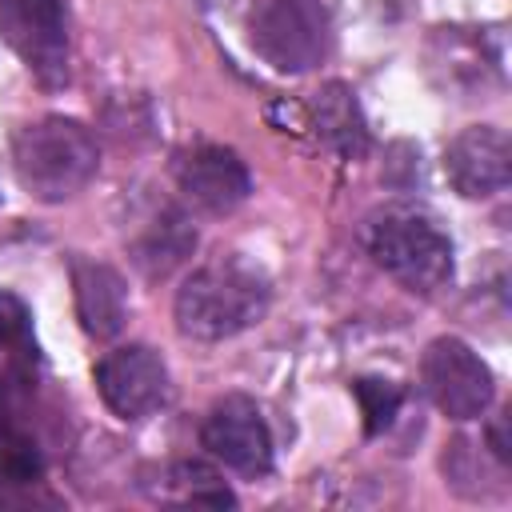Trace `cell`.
Segmentation results:
<instances>
[{
    "label": "cell",
    "instance_id": "1",
    "mask_svg": "<svg viewBox=\"0 0 512 512\" xmlns=\"http://www.w3.org/2000/svg\"><path fill=\"white\" fill-rule=\"evenodd\" d=\"M268 276L240 260V256H220L204 268H196L180 292H176V328L188 336V340H204V344H216V340H232L240 336L244 328L260 324V316L268 312Z\"/></svg>",
    "mask_w": 512,
    "mask_h": 512
},
{
    "label": "cell",
    "instance_id": "2",
    "mask_svg": "<svg viewBox=\"0 0 512 512\" xmlns=\"http://www.w3.org/2000/svg\"><path fill=\"white\" fill-rule=\"evenodd\" d=\"M12 168L28 196L44 204L72 200L100 168L96 136L72 116H40L12 136Z\"/></svg>",
    "mask_w": 512,
    "mask_h": 512
},
{
    "label": "cell",
    "instance_id": "3",
    "mask_svg": "<svg viewBox=\"0 0 512 512\" xmlns=\"http://www.w3.org/2000/svg\"><path fill=\"white\" fill-rule=\"evenodd\" d=\"M368 252L400 288L416 296H432L452 280V240L420 208L396 204L376 212L368 224Z\"/></svg>",
    "mask_w": 512,
    "mask_h": 512
},
{
    "label": "cell",
    "instance_id": "4",
    "mask_svg": "<svg viewBox=\"0 0 512 512\" xmlns=\"http://www.w3.org/2000/svg\"><path fill=\"white\" fill-rule=\"evenodd\" d=\"M248 40L276 72H308L328 56V12L316 0H264L248 20Z\"/></svg>",
    "mask_w": 512,
    "mask_h": 512
},
{
    "label": "cell",
    "instance_id": "5",
    "mask_svg": "<svg viewBox=\"0 0 512 512\" xmlns=\"http://www.w3.org/2000/svg\"><path fill=\"white\" fill-rule=\"evenodd\" d=\"M420 376H424V392L448 420H476L496 392L492 368L456 336H440L428 344Z\"/></svg>",
    "mask_w": 512,
    "mask_h": 512
},
{
    "label": "cell",
    "instance_id": "6",
    "mask_svg": "<svg viewBox=\"0 0 512 512\" xmlns=\"http://www.w3.org/2000/svg\"><path fill=\"white\" fill-rule=\"evenodd\" d=\"M0 36L44 88H60L68 80L60 0H0Z\"/></svg>",
    "mask_w": 512,
    "mask_h": 512
},
{
    "label": "cell",
    "instance_id": "7",
    "mask_svg": "<svg viewBox=\"0 0 512 512\" xmlns=\"http://www.w3.org/2000/svg\"><path fill=\"white\" fill-rule=\"evenodd\" d=\"M200 444L232 472L240 476H264L272 468V432L256 408V400L232 392V396H220L208 416H204V428H200Z\"/></svg>",
    "mask_w": 512,
    "mask_h": 512
},
{
    "label": "cell",
    "instance_id": "8",
    "mask_svg": "<svg viewBox=\"0 0 512 512\" xmlns=\"http://www.w3.org/2000/svg\"><path fill=\"white\" fill-rule=\"evenodd\" d=\"M172 172H176L180 196L192 208L208 212V216L232 212L252 192V176H248L244 160L224 144H192V148H184L176 156Z\"/></svg>",
    "mask_w": 512,
    "mask_h": 512
},
{
    "label": "cell",
    "instance_id": "9",
    "mask_svg": "<svg viewBox=\"0 0 512 512\" xmlns=\"http://www.w3.org/2000/svg\"><path fill=\"white\" fill-rule=\"evenodd\" d=\"M96 388L120 420H144L168 396V368L148 344L112 348L96 364Z\"/></svg>",
    "mask_w": 512,
    "mask_h": 512
},
{
    "label": "cell",
    "instance_id": "10",
    "mask_svg": "<svg viewBox=\"0 0 512 512\" xmlns=\"http://www.w3.org/2000/svg\"><path fill=\"white\" fill-rule=\"evenodd\" d=\"M444 176L464 200H484L512 180V144L496 124H472L444 148Z\"/></svg>",
    "mask_w": 512,
    "mask_h": 512
},
{
    "label": "cell",
    "instance_id": "11",
    "mask_svg": "<svg viewBox=\"0 0 512 512\" xmlns=\"http://www.w3.org/2000/svg\"><path fill=\"white\" fill-rule=\"evenodd\" d=\"M72 292H76V316L88 336L112 340L128 320V288L116 268L96 260L72 264Z\"/></svg>",
    "mask_w": 512,
    "mask_h": 512
},
{
    "label": "cell",
    "instance_id": "12",
    "mask_svg": "<svg viewBox=\"0 0 512 512\" xmlns=\"http://www.w3.org/2000/svg\"><path fill=\"white\" fill-rule=\"evenodd\" d=\"M308 128L316 132V140L344 156V160H360L368 152V124L360 112V100L348 84L332 80L324 84L312 100H308Z\"/></svg>",
    "mask_w": 512,
    "mask_h": 512
},
{
    "label": "cell",
    "instance_id": "13",
    "mask_svg": "<svg viewBox=\"0 0 512 512\" xmlns=\"http://www.w3.org/2000/svg\"><path fill=\"white\" fill-rule=\"evenodd\" d=\"M192 248H196V228H192V220H188L176 204H160V208L144 220L140 236L132 240V264H136L148 280H164V276H172V272L192 256Z\"/></svg>",
    "mask_w": 512,
    "mask_h": 512
},
{
    "label": "cell",
    "instance_id": "14",
    "mask_svg": "<svg viewBox=\"0 0 512 512\" xmlns=\"http://www.w3.org/2000/svg\"><path fill=\"white\" fill-rule=\"evenodd\" d=\"M44 460L36 440L8 416V408H0V480L8 484H32V476H40Z\"/></svg>",
    "mask_w": 512,
    "mask_h": 512
},
{
    "label": "cell",
    "instance_id": "15",
    "mask_svg": "<svg viewBox=\"0 0 512 512\" xmlns=\"http://www.w3.org/2000/svg\"><path fill=\"white\" fill-rule=\"evenodd\" d=\"M356 400H360V416H364V432L368 436H380L392 416L400 412V400H404V388L392 384V380H380V376H360L352 384Z\"/></svg>",
    "mask_w": 512,
    "mask_h": 512
},
{
    "label": "cell",
    "instance_id": "16",
    "mask_svg": "<svg viewBox=\"0 0 512 512\" xmlns=\"http://www.w3.org/2000/svg\"><path fill=\"white\" fill-rule=\"evenodd\" d=\"M172 484H176L180 500H188V504H216V508H228L232 504V492L224 488V480L208 464H200V460L176 464L172 468Z\"/></svg>",
    "mask_w": 512,
    "mask_h": 512
},
{
    "label": "cell",
    "instance_id": "17",
    "mask_svg": "<svg viewBox=\"0 0 512 512\" xmlns=\"http://www.w3.org/2000/svg\"><path fill=\"white\" fill-rule=\"evenodd\" d=\"M20 356H28V316L20 300L0 292V380L12 372Z\"/></svg>",
    "mask_w": 512,
    "mask_h": 512
},
{
    "label": "cell",
    "instance_id": "18",
    "mask_svg": "<svg viewBox=\"0 0 512 512\" xmlns=\"http://www.w3.org/2000/svg\"><path fill=\"white\" fill-rule=\"evenodd\" d=\"M488 448H492V456H496L500 464L512 460V444H508V412H500V416L488 424Z\"/></svg>",
    "mask_w": 512,
    "mask_h": 512
}]
</instances>
